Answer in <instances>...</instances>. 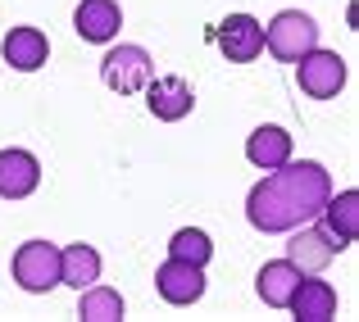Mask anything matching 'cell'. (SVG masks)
<instances>
[{"label": "cell", "instance_id": "cell-1", "mask_svg": "<svg viewBox=\"0 0 359 322\" xmlns=\"http://www.w3.org/2000/svg\"><path fill=\"white\" fill-rule=\"evenodd\" d=\"M327 195H332V177H327L323 164H314V159H287L264 182L250 186L245 218H250L255 232L278 236V232H291L300 223H314L323 214Z\"/></svg>", "mask_w": 359, "mask_h": 322}, {"label": "cell", "instance_id": "cell-2", "mask_svg": "<svg viewBox=\"0 0 359 322\" xmlns=\"http://www.w3.org/2000/svg\"><path fill=\"white\" fill-rule=\"evenodd\" d=\"M318 46V23L300 9H282L273 14V23L264 27V50L282 64H296L300 55H309Z\"/></svg>", "mask_w": 359, "mask_h": 322}, {"label": "cell", "instance_id": "cell-3", "mask_svg": "<svg viewBox=\"0 0 359 322\" xmlns=\"http://www.w3.org/2000/svg\"><path fill=\"white\" fill-rule=\"evenodd\" d=\"M346 78H351L346 59L337 50H323V46H314L309 55L296 59V82L309 100H337L341 87H346Z\"/></svg>", "mask_w": 359, "mask_h": 322}, {"label": "cell", "instance_id": "cell-4", "mask_svg": "<svg viewBox=\"0 0 359 322\" xmlns=\"http://www.w3.org/2000/svg\"><path fill=\"white\" fill-rule=\"evenodd\" d=\"M14 281L27 295H46L60 286V245L50 241H23L14 250Z\"/></svg>", "mask_w": 359, "mask_h": 322}, {"label": "cell", "instance_id": "cell-5", "mask_svg": "<svg viewBox=\"0 0 359 322\" xmlns=\"http://www.w3.org/2000/svg\"><path fill=\"white\" fill-rule=\"evenodd\" d=\"M100 78H105V87L118 91V96H137V91H146V82L155 78V59L146 55V46H114V50H105V59H100Z\"/></svg>", "mask_w": 359, "mask_h": 322}, {"label": "cell", "instance_id": "cell-6", "mask_svg": "<svg viewBox=\"0 0 359 322\" xmlns=\"http://www.w3.org/2000/svg\"><path fill=\"white\" fill-rule=\"evenodd\" d=\"M287 236H291V241H287V259L296 263L300 272H323L327 263H332L337 254L346 250V245L337 241V236L327 232V227L318 223V218H314V223H300V227H291Z\"/></svg>", "mask_w": 359, "mask_h": 322}, {"label": "cell", "instance_id": "cell-7", "mask_svg": "<svg viewBox=\"0 0 359 322\" xmlns=\"http://www.w3.org/2000/svg\"><path fill=\"white\" fill-rule=\"evenodd\" d=\"M155 290H159L164 304L187 309V304H196V300L205 295V268H201V263H187V259H173V254H168V259L155 268Z\"/></svg>", "mask_w": 359, "mask_h": 322}, {"label": "cell", "instance_id": "cell-8", "mask_svg": "<svg viewBox=\"0 0 359 322\" xmlns=\"http://www.w3.org/2000/svg\"><path fill=\"white\" fill-rule=\"evenodd\" d=\"M219 50L228 64H255L264 55V23L255 14H228L219 23Z\"/></svg>", "mask_w": 359, "mask_h": 322}, {"label": "cell", "instance_id": "cell-9", "mask_svg": "<svg viewBox=\"0 0 359 322\" xmlns=\"http://www.w3.org/2000/svg\"><path fill=\"white\" fill-rule=\"evenodd\" d=\"M146 105L159 122H182L187 113L196 109V96H191V82L168 73V78H150L146 82Z\"/></svg>", "mask_w": 359, "mask_h": 322}, {"label": "cell", "instance_id": "cell-10", "mask_svg": "<svg viewBox=\"0 0 359 322\" xmlns=\"http://www.w3.org/2000/svg\"><path fill=\"white\" fill-rule=\"evenodd\" d=\"M118 27H123L118 0H82V5L73 9V32L91 46H109L118 36Z\"/></svg>", "mask_w": 359, "mask_h": 322}, {"label": "cell", "instance_id": "cell-11", "mask_svg": "<svg viewBox=\"0 0 359 322\" xmlns=\"http://www.w3.org/2000/svg\"><path fill=\"white\" fill-rule=\"evenodd\" d=\"M41 186V164L27 150H0V200H27Z\"/></svg>", "mask_w": 359, "mask_h": 322}, {"label": "cell", "instance_id": "cell-12", "mask_svg": "<svg viewBox=\"0 0 359 322\" xmlns=\"http://www.w3.org/2000/svg\"><path fill=\"white\" fill-rule=\"evenodd\" d=\"M287 309H291V318H300V322H327V318H337V290L327 286L323 277L305 272L300 286L291 290Z\"/></svg>", "mask_w": 359, "mask_h": 322}, {"label": "cell", "instance_id": "cell-13", "mask_svg": "<svg viewBox=\"0 0 359 322\" xmlns=\"http://www.w3.org/2000/svg\"><path fill=\"white\" fill-rule=\"evenodd\" d=\"M0 55H5V64L9 69H18V73H36L46 59H50V41H46V32L41 27H9V36H5V46H0Z\"/></svg>", "mask_w": 359, "mask_h": 322}, {"label": "cell", "instance_id": "cell-14", "mask_svg": "<svg viewBox=\"0 0 359 322\" xmlns=\"http://www.w3.org/2000/svg\"><path fill=\"white\" fill-rule=\"evenodd\" d=\"M291 150H296V141H291V132L278 127V122H264V127H255L250 136H245V159H250L255 168H264V173L282 168L291 159Z\"/></svg>", "mask_w": 359, "mask_h": 322}, {"label": "cell", "instance_id": "cell-15", "mask_svg": "<svg viewBox=\"0 0 359 322\" xmlns=\"http://www.w3.org/2000/svg\"><path fill=\"white\" fill-rule=\"evenodd\" d=\"M300 277H305V272L291 259H273V263H264L259 277H255V295L269 309H287V300H291V290L300 286Z\"/></svg>", "mask_w": 359, "mask_h": 322}, {"label": "cell", "instance_id": "cell-16", "mask_svg": "<svg viewBox=\"0 0 359 322\" xmlns=\"http://www.w3.org/2000/svg\"><path fill=\"white\" fill-rule=\"evenodd\" d=\"M100 281V254L96 245H64L60 250V286H73V290H87Z\"/></svg>", "mask_w": 359, "mask_h": 322}, {"label": "cell", "instance_id": "cell-17", "mask_svg": "<svg viewBox=\"0 0 359 322\" xmlns=\"http://www.w3.org/2000/svg\"><path fill=\"white\" fill-rule=\"evenodd\" d=\"M323 227L337 236L341 245H351L355 236H359V191H332L323 200Z\"/></svg>", "mask_w": 359, "mask_h": 322}, {"label": "cell", "instance_id": "cell-18", "mask_svg": "<svg viewBox=\"0 0 359 322\" xmlns=\"http://www.w3.org/2000/svg\"><path fill=\"white\" fill-rule=\"evenodd\" d=\"M123 314H128V304H123V295L114 286H87V290H78V318H87V322H118Z\"/></svg>", "mask_w": 359, "mask_h": 322}, {"label": "cell", "instance_id": "cell-19", "mask_svg": "<svg viewBox=\"0 0 359 322\" xmlns=\"http://www.w3.org/2000/svg\"><path fill=\"white\" fill-rule=\"evenodd\" d=\"M168 254L173 259H187V263H210L214 259V241H210V232H201V227H177L173 232V241H168Z\"/></svg>", "mask_w": 359, "mask_h": 322}]
</instances>
